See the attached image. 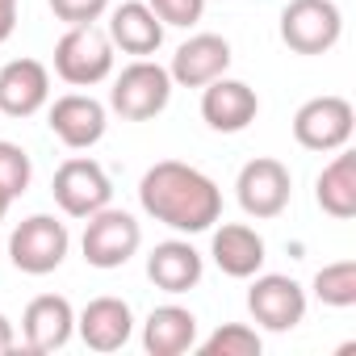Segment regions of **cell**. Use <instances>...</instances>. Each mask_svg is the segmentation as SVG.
Instances as JSON below:
<instances>
[{
  "label": "cell",
  "instance_id": "1",
  "mask_svg": "<svg viewBox=\"0 0 356 356\" xmlns=\"http://www.w3.org/2000/svg\"><path fill=\"white\" fill-rule=\"evenodd\" d=\"M138 202L155 222L181 235H202L222 218V189L202 168L181 163V159L151 163L138 181Z\"/></svg>",
  "mask_w": 356,
  "mask_h": 356
},
{
  "label": "cell",
  "instance_id": "2",
  "mask_svg": "<svg viewBox=\"0 0 356 356\" xmlns=\"http://www.w3.org/2000/svg\"><path fill=\"white\" fill-rule=\"evenodd\" d=\"M168 101H172V76L155 59L126 63L109 88V109L126 122H151L168 109Z\"/></svg>",
  "mask_w": 356,
  "mask_h": 356
},
{
  "label": "cell",
  "instance_id": "3",
  "mask_svg": "<svg viewBox=\"0 0 356 356\" xmlns=\"http://www.w3.org/2000/svg\"><path fill=\"white\" fill-rule=\"evenodd\" d=\"M113 72V42L97 26H67L55 42V76L72 88H92Z\"/></svg>",
  "mask_w": 356,
  "mask_h": 356
},
{
  "label": "cell",
  "instance_id": "4",
  "mask_svg": "<svg viewBox=\"0 0 356 356\" xmlns=\"http://www.w3.org/2000/svg\"><path fill=\"white\" fill-rule=\"evenodd\" d=\"M343 34L335 0H289L281 9V42L293 55H327Z\"/></svg>",
  "mask_w": 356,
  "mask_h": 356
},
{
  "label": "cell",
  "instance_id": "5",
  "mask_svg": "<svg viewBox=\"0 0 356 356\" xmlns=\"http://www.w3.org/2000/svg\"><path fill=\"white\" fill-rule=\"evenodd\" d=\"M67 248H72V235L55 214H30L9 235V260L30 277L55 273L67 260Z\"/></svg>",
  "mask_w": 356,
  "mask_h": 356
},
{
  "label": "cell",
  "instance_id": "6",
  "mask_svg": "<svg viewBox=\"0 0 356 356\" xmlns=\"http://www.w3.org/2000/svg\"><path fill=\"white\" fill-rule=\"evenodd\" d=\"M143 248V227L134 222V214L126 210H97L84 218V239H80V252L92 268H122L134 252Z\"/></svg>",
  "mask_w": 356,
  "mask_h": 356
},
{
  "label": "cell",
  "instance_id": "7",
  "mask_svg": "<svg viewBox=\"0 0 356 356\" xmlns=\"http://www.w3.org/2000/svg\"><path fill=\"white\" fill-rule=\"evenodd\" d=\"M51 193H55V206L67 218H88V214H97V210L109 206L113 185H109V172L97 159L76 155V159L59 163L55 181H51Z\"/></svg>",
  "mask_w": 356,
  "mask_h": 356
},
{
  "label": "cell",
  "instance_id": "8",
  "mask_svg": "<svg viewBox=\"0 0 356 356\" xmlns=\"http://www.w3.org/2000/svg\"><path fill=\"white\" fill-rule=\"evenodd\" d=\"M356 130V109L348 97H310L293 113V138L306 151H339Z\"/></svg>",
  "mask_w": 356,
  "mask_h": 356
},
{
  "label": "cell",
  "instance_id": "9",
  "mask_svg": "<svg viewBox=\"0 0 356 356\" xmlns=\"http://www.w3.org/2000/svg\"><path fill=\"white\" fill-rule=\"evenodd\" d=\"M235 193H239V206L248 218H277V214H285V206L293 197V176L281 159L260 155L239 168Z\"/></svg>",
  "mask_w": 356,
  "mask_h": 356
},
{
  "label": "cell",
  "instance_id": "10",
  "mask_svg": "<svg viewBox=\"0 0 356 356\" xmlns=\"http://www.w3.org/2000/svg\"><path fill=\"white\" fill-rule=\"evenodd\" d=\"M248 310L264 331H293L306 318V289L285 273H256L248 289Z\"/></svg>",
  "mask_w": 356,
  "mask_h": 356
},
{
  "label": "cell",
  "instance_id": "11",
  "mask_svg": "<svg viewBox=\"0 0 356 356\" xmlns=\"http://www.w3.org/2000/svg\"><path fill=\"white\" fill-rule=\"evenodd\" d=\"M47 126H51V134H55L63 147L88 151V147H97V143L105 138L109 113H105V105H101L97 97H88V92H67V97H59V101L51 105Z\"/></svg>",
  "mask_w": 356,
  "mask_h": 356
},
{
  "label": "cell",
  "instance_id": "12",
  "mask_svg": "<svg viewBox=\"0 0 356 356\" xmlns=\"http://www.w3.org/2000/svg\"><path fill=\"white\" fill-rule=\"evenodd\" d=\"M256 113H260V97H256V88L243 84V80L218 76V80H210V84L202 88V118H206V126L218 130V134H239V130H248V126L256 122Z\"/></svg>",
  "mask_w": 356,
  "mask_h": 356
},
{
  "label": "cell",
  "instance_id": "13",
  "mask_svg": "<svg viewBox=\"0 0 356 356\" xmlns=\"http://www.w3.org/2000/svg\"><path fill=\"white\" fill-rule=\"evenodd\" d=\"M227 67H231V42L222 34H193L189 42L176 47L168 76L181 88H206L210 80L227 76Z\"/></svg>",
  "mask_w": 356,
  "mask_h": 356
},
{
  "label": "cell",
  "instance_id": "14",
  "mask_svg": "<svg viewBox=\"0 0 356 356\" xmlns=\"http://www.w3.org/2000/svg\"><path fill=\"white\" fill-rule=\"evenodd\" d=\"M51 101V72L38 59H9L0 67V113L34 118Z\"/></svg>",
  "mask_w": 356,
  "mask_h": 356
},
{
  "label": "cell",
  "instance_id": "15",
  "mask_svg": "<svg viewBox=\"0 0 356 356\" xmlns=\"http://www.w3.org/2000/svg\"><path fill=\"white\" fill-rule=\"evenodd\" d=\"M76 331V310L63 293H38L22 314V335L30 352H59Z\"/></svg>",
  "mask_w": 356,
  "mask_h": 356
},
{
  "label": "cell",
  "instance_id": "16",
  "mask_svg": "<svg viewBox=\"0 0 356 356\" xmlns=\"http://www.w3.org/2000/svg\"><path fill=\"white\" fill-rule=\"evenodd\" d=\"M76 331L92 352H118L130 343L134 335V314L122 298H92L80 314H76Z\"/></svg>",
  "mask_w": 356,
  "mask_h": 356
},
{
  "label": "cell",
  "instance_id": "17",
  "mask_svg": "<svg viewBox=\"0 0 356 356\" xmlns=\"http://www.w3.org/2000/svg\"><path fill=\"white\" fill-rule=\"evenodd\" d=\"M202 273H206V260L189 239H163L147 256V277L163 293H189L202 281Z\"/></svg>",
  "mask_w": 356,
  "mask_h": 356
},
{
  "label": "cell",
  "instance_id": "18",
  "mask_svg": "<svg viewBox=\"0 0 356 356\" xmlns=\"http://www.w3.org/2000/svg\"><path fill=\"white\" fill-rule=\"evenodd\" d=\"M163 30L168 26L151 13L147 0H126V5H118L109 13V42L134 59H151L163 47Z\"/></svg>",
  "mask_w": 356,
  "mask_h": 356
},
{
  "label": "cell",
  "instance_id": "19",
  "mask_svg": "<svg viewBox=\"0 0 356 356\" xmlns=\"http://www.w3.org/2000/svg\"><path fill=\"white\" fill-rule=\"evenodd\" d=\"M210 256L227 277L248 281V277H256L264 268V239L248 222H222L214 231V239H210Z\"/></svg>",
  "mask_w": 356,
  "mask_h": 356
},
{
  "label": "cell",
  "instance_id": "20",
  "mask_svg": "<svg viewBox=\"0 0 356 356\" xmlns=\"http://www.w3.org/2000/svg\"><path fill=\"white\" fill-rule=\"evenodd\" d=\"M143 348L151 356H181L197 348V314L185 306H155L143 323Z\"/></svg>",
  "mask_w": 356,
  "mask_h": 356
},
{
  "label": "cell",
  "instance_id": "21",
  "mask_svg": "<svg viewBox=\"0 0 356 356\" xmlns=\"http://www.w3.org/2000/svg\"><path fill=\"white\" fill-rule=\"evenodd\" d=\"M314 202L323 214L348 222L356 214V155L339 147V155L318 172V181H314Z\"/></svg>",
  "mask_w": 356,
  "mask_h": 356
},
{
  "label": "cell",
  "instance_id": "22",
  "mask_svg": "<svg viewBox=\"0 0 356 356\" xmlns=\"http://www.w3.org/2000/svg\"><path fill=\"white\" fill-rule=\"evenodd\" d=\"M314 298H318L323 306H335V310L356 306V260L323 264V268L314 273Z\"/></svg>",
  "mask_w": 356,
  "mask_h": 356
},
{
  "label": "cell",
  "instance_id": "23",
  "mask_svg": "<svg viewBox=\"0 0 356 356\" xmlns=\"http://www.w3.org/2000/svg\"><path fill=\"white\" fill-rule=\"evenodd\" d=\"M264 339L248 323H222L210 339H202V356H260Z\"/></svg>",
  "mask_w": 356,
  "mask_h": 356
},
{
  "label": "cell",
  "instance_id": "24",
  "mask_svg": "<svg viewBox=\"0 0 356 356\" xmlns=\"http://www.w3.org/2000/svg\"><path fill=\"white\" fill-rule=\"evenodd\" d=\"M34 181V163L26 155V147L9 143V138H0V193H5L9 202H17Z\"/></svg>",
  "mask_w": 356,
  "mask_h": 356
},
{
  "label": "cell",
  "instance_id": "25",
  "mask_svg": "<svg viewBox=\"0 0 356 356\" xmlns=\"http://www.w3.org/2000/svg\"><path fill=\"white\" fill-rule=\"evenodd\" d=\"M47 5L63 26H97L109 9V0H47Z\"/></svg>",
  "mask_w": 356,
  "mask_h": 356
},
{
  "label": "cell",
  "instance_id": "26",
  "mask_svg": "<svg viewBox=\"0 0 356 356\" xmlns=\"http://www.w3.org/2000/svg\"><path fill=\"white\" fill-rule=\"evenodd\" d=\"M151 13L163 22V26H197L202 13H206V0H147Z\"/></svg>",
  "mask_w": 356,
  "mask_h": 356
},
{
  "label": "cell",
  "instance_id": "27",
  "mask_svg": "<svg viewBox=\"0 0 356 356\" xmlns=\"http://www.w3.org/2000/svg\"><path fill=\"white\" fill-rule=\"evenodd\" d=\"M17 30V5H0V47H5Z\"/></svg>",
  "mask_w": 356,
  "mask_h": 356
},
{
  "label": "cell",
  "instance_id": "28",
  "mask_svg": "<svg viewBox=\"0 0 356 356\" xmlns=\"http://www.w3.org/2000/svg\"><path fill=\"white\" fill-rule=\"evenodd\" d=\"M13 343H17V335H13V323H9L5 314H0V356H5V352H13Z\"/></svg>",
  "mask_w": 356,
  "mask_h": 356
},
{
  "label": "cell",
  "instance_id": "29",
  "mask_svg": "<svg viewBox=\"0 0 356 356\" xmlns=\"http://www.w3.org/2000/svg\"><path fill=\"white\" fill-rule=\"evenodd\" d=\"M9 206H13V202H9L5 193H0V222H5V214H9Z\"/></svg>",
  "mask_w": 356,
  "mask_h": 356
},
{
  "label": "cell",
  "instance_id": "30",
  "mask_svg": "<svg viewBox=\"0 0 356 356\" xmlns=\"http://www.w3.org/2000/svg\"><path fill=\"white\" fill-rule=\"evenodd\" d=\"M0 5H17V0H0Z\"/></svg>",
  "mask_w": 356,
  "mask_h": 356
}]
</instances>
